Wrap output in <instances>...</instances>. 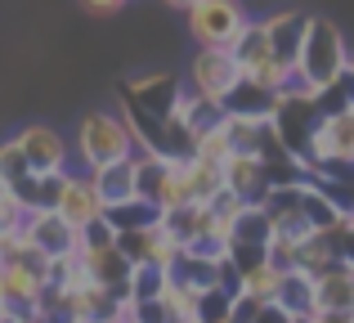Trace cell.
<instances>
[{"instance_id": "6da1fadb", "label": "cell", "mask_w": 354, "mask_h": 323, "mask_svg": "<svg viewBox=\"0 0 354 323\" xmlns=\"http://www.w3.org/2000/svg\"><path fill=\"white\" fill-rule=\"evenodd\" d=\"M350 59H354V50L346 45V36L337 32V23H328V18H310L292 72L305 81V86L323 90V86H332V81L350 68Z\"/></svg>"}, {"instance_id": "7a4b0ae2", "label": "cell", "mask_w": 354, "mask_h": 323, "mask_svg": "<svg viewBox=\"0 0 354 323\" xmlns=\"http://www.w3.org/2000/svg\"><path fill=\"white\" fill-rule=\"evenodd\" d=\"M135 135L121 113H81L77 135H72V158L81 171H95L117 158H135Z\"/></svg>"}, {"instance_id": "3957f363", "label": "cell", "mask_w": 354, "mask_h": 323, "mask_svg": "<svg viewBox=\"0 0 354 323\" xmlns=\"http://www.w3.org/2000/svg\"><path fill=\"white\" fill-rule=\"evenodd\" d=\"M184 23L198 50H234V41L247 32L251 14L242 0H193L184 9Z\"/></svg>"}, {"instance_id": "277c9868", "label": "cell", "mask_w": 354, "mask_h": 323, "mask_svg": "<svg viewBox=\"0 0 354 323\" xmlns=\"http://www.w3.org/2000/svg\"><path fill=\"white\" fill-rule=\"evenodd\" d=\"M305 166H354V108L323 113L305 149Z\"/></svg>"}, {"instance_id": "5b68a950", "label": "cell", "mask_w": 354, "mask_h": 323, "mask_svg": "<svg viewBox=\"0 0 354 323\" xmlns=\"http://www.w3.org/2000/svg\"><path fill=\"white\" fill-rule=\"evenodd\" d=\"M234 59H238L242 77L260 81V86H269V90H283V81L292 77V68H287V63L269 50V36H265V27H260L256 18H251L247 32L234 41Z\"/></svg>"}, {"instance_id": "8992f818", "label": "cell", "mask_w": 354, "mask_h": 323, "mask_svg": "<svg viewBox=\"0 0 354 323\" xmlns=\"http://www.w3.org/2000/svg\"><path fill=\"white\" fill-rule=\"evenodd\" d=\"M184 81L171 77V72H153V77H135L130 86H121V108H135L144 117H175V99H180Z\"/></svg>"}, {"instance_id": "52a82bcc", "label": "cell", "mask_w": 354, "mask_h": 323, "mask_svg": "<svg viewBox=\"0 0 354 323\" xmlns=\"http://www.w3.org/2000/svg\"><path fill=\"white\" fill-rule=\"evenodd\" d=\"M238 77H242V68H238L234 50H198V54H193V63H189V77H184V86L225 104V95L238 86Z\"/></svg>"}, {"instance_id": "ba28073f", "label": "cell", "mask_w": 354, "mask_h": 323, "mask_svg": "<svg viewBox=\"0 0 354 323\" xmlns=\"http://www.w3.org/2000/svg\"><path fill=\"white\" fill-rule=\"evenodd\" d=\"M14 140H18V149H23V158H27V166H32L36 175H59V171L72 166V144L45 122L23 126Z\"/></svg>"}, {"instance_id": "9c48e42d", "label": "cell", "mask_w": 354, "mask_h": 323, "mask_svg": "<svg viewBox=\"0 0 354 323\" xmlns=\"http://www.w3.org/2000/svg\"><path fill=\"white\" fill-rule=\"evenodd\" d=\"M54 211H59L68 225H77V229L104 220V198H99L90 171H72L68 166V175H63V184H59V198H54Z\"/></svg>"}, {"instance_id": "30bf717a", "label": "cell", "mask_w": 354, "mask_h": 323, "mask_svg": "<svg viewBox=\"0 0 354 323\" xmlns=\"http://www.w3.org/2000/svg\"><path fill=\"white\" fill-rule=\"evenodd\" d=\"M23 229H27V238H32L45 256H68V252H77V243H81V229L68 225L54 207L23 211Z\"/></svg>"}, {"instance_id": "8fae6325", "label": "cell", "mask_w": 354, "mask_h": 323, "mask_svg": "<svg viewBox=\"0 0 354 323\" xmlns=\"http://www.w3.org/2000/svg\"><path fill=\"white\" fill-rule=\"evenodd\" d=\"M41 292H45V274L41 270H32V265H23V261L0 265V301H5V310L32 315L36 301H41Z\"/></svg>"}, {"instance_id": "7c38bea8", "label": "cell", "mask_w": 354, "mask_h": 323, "mask_svg": "<svg viewBox=\"0 0 354 323\" xmlns=\"http://www.w3.org/2000/svg\"><path fill=\"white\" fill-rule=\"evenodd\" d=\"M225 189L238 193L242 202H265V193L274 184H269V171L256 153H229L225 158Z\"/></svg>"}, {"instance_id": "4fadbf2b", "label": "cell", "mask_w": 354, "mask_h": 323, "mask_svg": "<svg viewBox=\"0 0 354 323\" xmlns=\"http://www.w3.org/2000/svg\"><path fill=\"white\" fill-rule=\"evenodd\" d=\"M305 23H310V14H301V9H278V14L260 18V27H265V36H269V50H274L278 59L287 63V68H296Z\"/></svg>"}, {"instance_id": "5bb4252c", "label": "cell", "mask_w": 354, "mask_h": 323, "mask_svg": "<svg viewBox=\"0 0 354 323\" xmlns=\"http://www.w3.org/2000/svg\"><path fill=\"white\" fill-rule=\"evenodd\" d=\"M77 256H81V265H86V279L90 283H104V288H113V292H126L130 261L121 256L117 243H108V247H81Z\"/></svg>"}, {"instance_id": "9a60e30c", "label": "cell", "mask_w": 354, "mask_h": 323, "mask_svg": "<svg viewBox=\"0 0 354 323\" xmlns=\"http://www.w3.org/2000/svg\"><path fill=\"white\" fill-rule=\"evenodd\" d=\"M314 283H319V310L354 315V270H350L346 261H332Z\"/></svg>"}, {"instance_id": "2e32d148", "label": "cell", "mask_w": 354, "mask_h": 323, "mask_svg": "<svg viewBox=\"0 0 354 323\" xmlns=\"http://www.w3.org/2000/svg\"><path fill=\"white\" fill-rule=\"evenodd\" d=\"M278 306H287L296 319H314L319 315V283H314V274L305 270H283V288H278Z\"/></svg>"}, {"instance_id": "e0dca14e", "label": "cell", "mask_w": 354, "mask_h": 323, "mask_svg": "<svg viewBox=\"0 0 354 323\" xmlns=\"http://www.w3.org/2000/svg\"><path fill=\"white\" fill-rule=\"evenodd\" d=\"M90 180H95L104 207L135 198V158H117V162H108V166H95V171H90Z\"/></svg>"}, {"instance_id": "ac0fdd59", "label": "cell", "mask_w": 354, "mask_h": 323, "mask_svg": "<svg viewBox=\"0 0 354 323\" xmlns=\"http://www.w3.org/2000/svg\"><path fill=\"white\" fill-rule=\"evenodd\" d=\"M278 104V90L260 86L251 77H238V86L225 95V113H238V117H269Z\"/></svg>"}, {"instance_id": "d6986e66", "label": "cell", "mask_w": 354, "mask_h": 323, "mask_svg": "<svg viewBox=\"0 0 354 323\" xmlns=\"http://www.w3.org/2000/svg\"><path fill=\"white\" fill-rule=\"evenodd\" d=\"M104 220L117 229H148V225H157L162 220V207L157 202H148V198H126V202H113V207H104Z\"/></svg>"}, {"instance_id": "ffe728a7", "label": "cell", "mask_w": 354, "mask_h": 323, "mask_svg": "<svg viewBox=\"0 0 354 323\" xmlns=\"http://www.w3.org/2000/svg\"><path fill=\"white\" fill-rule=\"evenodd\" d=\"M184 180H189V193L193 202H211L220 189H225V166L220 162H207V158H184Z\"/></svg>"}, {"instance_id": "44dd1931", "label": "cell", "mask_w": 354, "mask_h": 323, "mask_svg": "<svg viewBox=\"0 0 354 323\" xmlns=\"http://www.w3.org/2000/svg\"><path fill=\"white\" fill-rule=\"evenodd\" d=\"M166 283H171V270H162V265H153V261H139V265H130L126 297H130V301L162 297V292H166Z\"/></svg>"}, {"instance_id": "7402d4cb", "label": "cell", "mask_w": 354, "mask_h": 323, "mask_svg": "<svg viewBox=\"0 0 354 323\" xmlns=\"http://www.w3.org/2000/svg\"><path fill=\"white\" fill-rule=\"evenodd\" d=\"M278 288H283V270H278L269 256L260 265H251V270L238 279V292H247V297H256V301H274Z\"/></svg>"}, {"instance_id": "603a6c76", "label": "cell", "mask_w": 354, "mask_h": 323, "mask_svg": "<svg viewBox=\"0 0 354 323\" xmlns=\"http://www.w3.org/2000/svg\"><path fill=\"white\" fill-rule=\"evenodd\" d=\"M229 306H234V292L207 288V292L198 297V319H202V323H229Z\"/></svg>"}, {"instance_id": "cb8c5ba5", "label": "cell", "mask_w": 354, "mask_h": 323, "mask_svg": "<svg viewBox=\"0 0 354 323\" xmlns=\"http://www.w3.org/2000/svg\"><path fill=\"white\" fill-rule=\"evenodd\" d=\"M27 171H32V166H27L23 149H18V140L9 135V140L0 144V184H14V180H23Z\"/></svg>"}, {"instance_id": "d4e9b609", "label": "cell", "mask_w": 354, "mask_h": 323, "mask_svg": "<svg viewBox=\"0 0 354 323\" xmlns=\"http://www.w3.org/2000/svg\"><path fill=\"white\" fill-rule=\"evenodd\" d=\"M18 220H23V207H18L14 189H9V184H0V229H5V225H18Z\"/></svg>"}, {"instance_id": "484cf974", "label": "cell", "mask_w": 354, "mask_h": 323, "mask_svg": "<svg viewBox=\"0 0 354 323\" xmlns=\"http://www.w3.org/2000/svg\"><path fill=\"white\" fill-rule=\"evenodd\" d=\"M251 323H301V319H296L287 306H278V301H265V306L256 310V319H251Z\"/></svg>"}, {"instance_id": "4316f807", "label": "cell", "mask_w": 354, "mask_h": 323, "mask_svg": "<svg viewBox=\"0 0 354 323\" xmlns=\"http://www.w3.org/2000/svg\"><path fill=\"white\" fill-rule=\"evenodd\" d=\"M81 5H86L90 14H117V9L126 5V0H81Z\"/></svg>"}, {"instance_id": "83f0119b", "label": "cell", "mask_w": 354, "mask_h": 323, "mask_svg": "<svg viewBox=\"0 0 354 323\" xmlns=\"http://www.w3.org/2000/svg\"><path fill=\"white\" fill-rule=\"evenodd\" d=\"M162 5H166V9H180V14H184V9H189L193 0H162Z\"/></svg>"}, {"instance_id": "f1b7e54d", "label": "cell", "mask_w": 354, "mask_h": 323, "mask_svg": "<svg viewBox=\"0 0 354 323\" xmlns=\"http://www.w3.org/2000/svg\"><path fill=\"white\" fill-rule=\"evenodd\" d=\"M23 323H54V319H45V315H36V310H32V315H27Z\"/></svg>"}]
</instances>
